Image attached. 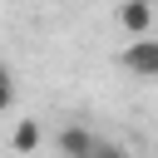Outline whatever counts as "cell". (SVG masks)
Instances as JSON below:
<instances>
[{
	"instance_id": "obj_4",
	"label": "cell",
	"mask_w": 158,
	"mask_h": 158,
	"mask_svg": "<svg viewBox=\"0 0 158 158\" xmlns=\"http://www.w3.org/2000/svg\"><path fill=\"white\" fill-rule=\"evenodd\" d=\"M44 143V128H40V118H20L15 128H10V148L15 153H35Z\"/></svg>"
},
{
	"instance_id": "obj_3",
	"label": "cell",
	"mask_w": 158,
	"mask_h": 158,
	"mask_svg": "<svg viewBox=\"0 0 158 158\" xmlns=\"http://www.w3.org/2000/svg\"><path fill=\"white\" fill-rule=\"evenodd\" d=\"M94 148H99V138H94L84 123H64V128H59V153H64V158H94Z\"/></svg>"
},
{
	"instance_id": "obj_1",
	"label": "cell",
	"mask_w": 158,
	"mask_h": 158,
	"mask_svg": "<svg viewBox=\"0 0 158 158\" xmlns=\"http://www.w3.org/2000/svg\"><path fill=\"white\" fill-rule=\"evenodd\" d=\"M118 64L128 74H138V79H153L158 74V40H128L118 49Z\"/></svg>"
},
{
	"instance_id": "obj_5",
	"label": "cell",
	"mask_w": 158,
	"mask_h": 158,
	"mask_svg": "<svg viewBox=\"0 0 158 158\" xmlns=\"http://www.w3.org/2000/svg\"><path fill=\"white\" fill-rule=\"evenodd\" d=\"M10 104H15V74H10L5 64H0V114H5Z\"/></svg>"
},
{
	"instance_id": "obj_2",
	"label": "cell",
	"mask_w": 158,
	"mask_h": 158,
	"mask_svg": "<svg viewBox=\"0 0 158 158\" xmlns=\"http://www.w3.org/2000/svg\"><path fill=\"white\" fill-rule=\"evenodd\" d=\"M118 30H128L133 40H148V30H153V0H123L118 5Z\"/></svg>"
},
{
	"instance_id": "obj_6",
	"label": "cell",
	"mask_w": 158,
	"mask_h": 158,
	"mask_svg": "<svg viewBox=\"0 0 158 158\" xmlns=\"http://www.w3.org/2000/svg\"><path fill=\"white\" fill-rule=\"evenodd\" d=\"M94 158H133V153H128L123 143H104V138H99V148H94Z\"/></svg>"
}]
</instances>
